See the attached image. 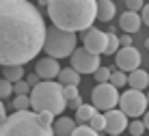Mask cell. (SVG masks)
Returning <instances> with one entry per match:
<instances>
[{
  "mask_svg": "<svg viewBox=\"0 0 149 136\" xmlns=\"http://www.w3.org/2000/svg\"><path fill=\"white\" fill-rule=\"evenodd\" d=\"M2 20V43L0 63L4 65H26L43 50L48 26L39 9L28 0H0Z\"/></svg>",
  "mask_w": 149,
  "mask_h": 136,
  "instance_id": "obj_1",
  "label": "cell"
},
{
  "mask_svg": "<svg viewBox=\"0 0 149 136\" xmlns=\"http://www.w3.org/2000/svg\"><path fill=\"white\" fill-rule=\"evenodd\" d=\"M48 17L56 28L86 33L97 20V0H50Z\"/></svg>",
  "mask_w": 149,
  "mask_h": 136,
  "instance_id": "obj_2",
  "label": "cell"
},
{
  "mask_svg": "<svg viewBox=\"0 0 149 136\" xmlns=\"http://www.w3.org/2000/svg\"><path fill=\"white\" fill-rule=\"evenodd\" d=\"M0 136H56L54 128L41 119L35 110L13 112L0 128Z\"/></svg>",
  "mask_w": 149,
  "mask_h": 136,
  "instance_id": "obj_3",
  "label": "cell"
},
{
  "mask_svg": "<svg viewBox=\"0 0 149 136\" xmlns=\"http://www.w3.org/2000/svg\"><path fill=\"white\" fill-rule=\"evenodd\" d=\"M30 104L37 114L52 112L54 117L63 114L65 108H69L67 97H65V86L54 80H41V84H37L30 93Z\"/></svg>",
  "mask_w": 149,
  "mask_h": 136,
  "instance_id": "obj_4",
  "label": "cell"
},
{
  "mask_svg": "<svg viewBox=\"0 0 149 136\" xmlns=\"http://www.w3.org/2000/svg\"><path fill=\"white\" fill-rule=\"evenodd\" d=\"M76 43H78V37L76 33H69V30H63V28H56L52 24L48 28V37H45V45H43V52L52 59L61 61V59H67L71 56L76 50Z\"/></svg>",
  "mask_w": 149,
  "mask_h": 136,
  "instance_id": "obj_5",
  "label": "cell"
},
{
  "mask_svg": "<svg viewBox=\"0 0 149 136\" xmlns=\"http://www.w3.org/2000/svg\"><path fill=\"white\" fill-rule=\"evenodd\" d=\"M91 99H93V106L97 110H115V106H119V89L110 82H104V84H95L93 91H91Z\"/></svg>",
  "mask_w": 149,
  "mask_h": 136,
  "instance_id": "obj_6",
  "label": "cell"
},
{
  "mask_svg": "<svg viewBox=\"0 0 149 136\" xmlns=\"http://www.w3.org/2000/svg\"><path fill=\"white\" fill-rule=\"evenodd\" d=\"M147 104L149 99L143 91H136V89H127V91L121 93L119 99V110H123L127 117H145L147 112Z\"/></svg>",
  "mask_w": 149,
  "mask_h": 136,
  "instance_id": "obj_7",
  "label": "cell"
},
{
  "mask_svg": "<svg viewBox=\"0 0 149 136\" xmlns=\"http://www.w3.org/2000/svg\"><path fill=\"white\" fill-rule=\"evenodd\" d=\"M71 67H74L78 74H95L102 67L100 54H93L86 48H78L71 54Z\"/></svg>",
  "mask_w": 149,
  "mask_h": 136,
  "instance_id": "obj_8",
  "label": "cell"
},
{
  "mask_svg": "<svg viewBox=\"0 0 149 136\" xmlns=\"http://www.w3.org/2000/svg\"><path fill=\"white\" fill-rule=\"evenodd\" d=\"M115 65L119 67L121 71H125V74H132V71H136L138 65H141V52H138L134 45L121 48L115 54Z\"/></svg>",
  "mask_w": 149,
  "mask_h": 136,
  "instance_id": "obj_9",
  "label": "cell"
},
{
  "mask_svg": "<svg viewBox=\"0 0 149 136\" xmlns=\"http://www.w3.org/2000/svg\"><path fill=\"white\" fill-rule=\"evenodd\" d=\"M82 48H86L93 54H106V48H108V35L100 28H89L82 37Z\"/></svg>",
  "mask_w": 149,
  "mask_h": 136,
  "instance_id": "obj_10",
  "label": "cell"
},
{
  "mask_svg": "<svg viewBox=\"0 0 149 136\" xmlns=\"http://www.w3.org/2000/svg\"><path fill=\"white\" fill-rule=\"evenodd\" d=\"M106 117V132H108V136H119L121 132H125L127 128H130V121H127V114L123 110H108L104 112Z\"/></svg>",
  "mask_w": 149,
  "mask_h": 136,
  "instance_id": "obj_11",
  "label": "cell"
},
{
  "mask_svg": "<svg viewBox=\"0 0 149 136\" xmlns=\"http://www.w3.org/2000/svg\"><path fill=\"white\" fill-rule=\"evenodd\" d=\"M61 69H63V67H61L58 61L52 59V56H43V59H39L37 65H35V74H37L41 80H54V78H58Z\"/></svg>",
  "mask_w": 149,
  "mask_h": 136,
  "instance_id": "obj_12",
  "label": "cell"
},
{
  "mask_svg": "<svg viewBox=\"0 0 149 136\" xmlns=\"http://www.w3.org/2000/svg\"><path fill=\"white\" fill-rule=\"evenodd\" d=\"M141 26H143V17H141L138 13L127 11V9H125V11L119 15V28H121L125 35L138 33V30H141Z\"/></svg>",
  "mask_w": 149,
  "mask_h": 136,
  "instance_id": "obj_13",
  "label": "cell"
},
{
  "mask_svg": "<svg viewBox=\"0 0 149 136\" xmlns=\"http://www.w3.org/2000/svg\"><path fill=\"white\" fill-rule=\"evenodd\" d=\"M54 134L56 136H71L74 134V130L78 128V121H76L74 117H58L54 121Z\"/></svg>",
  "mask_w": 149,
  "mask_h": 136,
  "instance_id": "obj_14",
  "label": "cell"
},
{
  "mask_svg": "<svg viewBox=\"0 0 149 136\" xmlns=\"http://www.w3.org/2000/svg\"><path fill=\"white\" fill-rule=\"evenodd\" d=\"M115 15H117V7L112 0H97V20L100 22L108 24Z\"/></svg>",
  "mask_w": 149,
  "mask_h": 136,
  "instance_id": "obj_15",
  "label": "cell"
},
{
  "mask_svg": "<svg viewBox=\"0 0 149 136\" xmlns=\"http://www.w3.org/2000/svg\"><path fill=\"white\" fill-rule=\"evenodd\" d=\"M80 76L82 74H78L74 67H63L61 74H58V82L63 86H78L80 84Z\"/></svg>",
  "mask_w": 149,
  "mask_h": 136,
  "instance_id": "obj_16",
  "label": "cell"
},
{
  "mask_svg": "<svg viewBox=\"0 0 149 136\" xmlns=\"http://www.w3.org/2000/svg\"><path fill=\"white\" fill-rule=\"evenodd\" d=\"M95 114H97V108L93 106V104H82L78 110H76L74 119L78 121V125H89V121L95 117Z\"/></svg>",
  "mask_w": 149,
  "mask_h": 136,
  "instance_id": "obj_17",
  "label": "cell"
},
{
  "mask_svg": "<svg viewBox=\"0 0 149 136\" xmlns=\"http://www.w3.org/2000/svg\"><path fill=\"white\" fill-rule=\"evenodd\" d=\"M149 86V71L136 69L130 74V89H136V91H145Z\"/></svg>",
  "mask_w": 149,
  "mask_h": 136,
  "instance_id": "obj_18",
  "label": "cell"
},
{
  "mask_svg": "<svg viewBox=\"0 0 149 136\" xmlns=\"http://www.w3.org/2000/svg\"><path fill=\"white\" fill-rule=\"evenodd\" d=\"M2 78L13 82V84L24 80V65H4L2 67Z\"/></svg>",
  "mask_w": 149,
  "mask_h": 136,
  "instance_id": "obj_19",
  "label": "cell"
},
{
  "mask_svg": "<svg viewBox=\"0 0 149 136\" xmlns=\"http://www.w3.org/2000/svg\"><path fill=\"white\" fill-rule=\"evenodd\" d=\"M13 110L15 112H22V110H33V104H30V95H15L11 102Z\"/></svg>",
  "mask_w": 149,
  "mask_h": 136,
  "instance_id": "obj_20",
  "label": "cell"
},
{
  "mask_svg": "<svg viewBox=\"0 0 149 136\" xmlns=\"http://www.w3.org/2000/svg\"><path fill=\"white\" fill-rule=\"evenodd\" d=\"M110 84H115L117 89H121V86L130 84V74H125V71H121V69L112 71V78H110Z\"/></svg>",
  "mask_w": 149,
  "mask_h": 136,
  "instance_id": "obj_21",
  "label": "cell"
},
{
  "mask_svg": "<svg viewBox=\"0 0 149 136\" xmlns=\"http://www.w3.org/2000/svg\"><path fill=\"white\" fill-rule=\"evenodd\" d=\"M145 121L143 119H134V121H130V128H127V132H130V136H143L145 134Z\"/></svg>",
  "mask_w": 149,
  "mask_h": 136,
  "instance_id": "obj_22",
  "label": "cell"
},
{
  "mask_svg": "<svg viewBox=\"0 0 149 136\" xmlns=\"http://www.w3.org/2000/svg\"><path fill=\"white\" fill-rule=\"evenodd\" d=\"M121 50V41L115 33H108V48H106V54H117Z\"/></svg>",
  "mask_w": 149,
  "mask_h": 136,
  "instance_id": "obj_23",
  "label": "cell"
},
{
  "mask_svg": "<svg viewBox=\"0 0 149 136\" xmlns=\"http://www.w3.org/2000/svg\"><path fill=\"white\" fill-rule=\"evenodd\" d=\"M93 76H95L97 84H104V82H110V78H112V71L108 69V67H100V69H97Z\"/></svg>",
  "mask_w": 149,
  "mask_h": 136,
  "instance_id": "obj_24",
  "label": "cell"
},
{
  "mask_svg": "<svg viewBox=\"0 0 149 136\" xmlns=\"http://www.w3.org/2000/svg\"><path fill=\"white\" fill-rule=\"evenodd\" d=\"M11 95H15L13 82H9V80H4V78H2V82H0V97H2V102H4V99H9Z\"/></svg>",
  "mask_w": 149,
  "mask_h": 136,
  "instance_id": "obj_25",
  "label": "cell"
},
{
  "mask_svg": "<svg viewBox=\"0 0 149 136\" xmlns=\"http://www.w3.org/2000/svg\"><path fill=\"white\" fill-rule=\"evenodd\" d=\"M89 125L95 130V132H106V117L104 114H95V117L89 121Z\"/></svg>",
  "mask_w": 149,
  "mask_h": 136,
  "instance_id": "obj_26",
  "label": "cell"
},
{
  "mask_svg": "<svg viewBox=\"0 0 149 136\" xmlns=\"http://www.w3.org/2000/svg\"><path fill=\"white\" fill-rule=\"evenodd\" d=\"M13 91H15V95H30V93H33V86H30L26 80H19V82L13 84Z\"/></svg>",
  "mask_w": 149,
  "mask_h": 136,
  "instance_id": "obj_27",
  "label": "cell"
},
{
  "mask_svg": "<svg viewBox=\"0 0 149 136\" xmlns=\"http://www.w3.org/2000/svg\"><path fill=\"white\" fill-rule=\"evenodd\" d=\"M71 136H100V132H95L91 125H78Z\"/></svg>",
  "mask_w": 149,
  "mask_h": 136,
  "instance_id": "obj_28",
  "label": "cell"
},
{
  "mask_svg": "<svg viewBox=\"0 0 149 136\" xmlns=\"http://www.w3.org/2000/svg\"><path fill=\"white\" fill-rule=\"evenodd\" d=\"M125 9H127V11L138 13V11L145 9V2H143V0H125Z\"/></svg>",
  "mask_w": 149,
  "mask_h": 136,
  "instance_id": "obj_29",
  "label": "cell"
},
{
  "mask_svg": "<svg viewBox=\"0 0 149 136\" xmlns=\"http://www.w3.org/2000/svg\"><path fill=\"white\" fill-rule=\"evenodd\" d=\"M65 97H67V104H69V102H76V99H80L78 86H65Z\"/></svg>",
  "mask_w": 149,
  "mask_h": 136,
  "instance_id": "obj_30",
  "label": "cell"
},
{
  "mask_svg": "<svg viewBox=\"0 0 149 136\" xmlns=\"http://www.w3.org/2000/svg\"><path fill=\"white\" fill-rule=\"evenodd\" d=\"M39 80H41V78H39L37 74H28V76H26V82H28V84H30V86H33V89H35V86H37V84H41V82H39Z\"/></svg>",
  "mask_w": 149,
  "mask_h": 136,
  "instance_id": "obj_31",
  "label": "cell"
},
{
  "mask_svg": "<svg viewBox=\"0 0 149 136\" xmlns=\"http://www.w3.org/2000/svg\"><path fill=\"white\" fill-rule=\"evenodd\" d=\"M119 41H121V48H130V45H132V37H130V35H121Z\"/></svg>",
  "mask_w": 149,
  "mask_h": 136,
  "instance_id": "obj_32",
  "label": "cell"
},
{
  "mask_svg": "<svg viewBox=\"0 0 149 136\" xmlns=\"http://www.w3.org/2000/svg\"><path fill=\"white\" fill-rule=\"evenodd\" d=\"M141 13H143V15H141V17H143V24L149 26V4H145V9H143Z\"/></svg>",
  "mask_w": 149,
  "mask_h": 136,
  "instance_id": "obj_33",
  "label": "cell"
},
{
  "mask_svg": "<svg viewBox=\"0 0 149 136\" xmlns=\"http://www.w3.org/2000/svg\"><path fill=\"white\" fill-rule=\"evenodd\" d=\"M9 117H11V114H7V108H4V104H2V106H0V119H2V123L7 121Z\"/></svg>",
  "mask_w": 149,
  "mask_h": 136,
  "instance_id": "obj_34",
  "label": "cell"
},
{
  "mask_svg": "<svg viewBox=\"0 0 149 136\" xmlns=\"http://www.w3.org/2000/svg\"><path fill=\"white\" fill-rule=\"evenodd\" d=\"M143 121H145V128L149 130V110L145 112V117H143Z\"/></svg>",
  "mask_w": 149,
  "mask_h": 136,
  "instance_id": "obj_35",
  "label": "cell"
},
{
  "mask_svg": "<svg viewBox=\"0 0 149 136\" xmlns=\"http://www.w3.org/2000/svg\"><path fill=\"white\" fill-rule=\"evenodd\" d=\"M145 48L149 50V37H147V41H145Z\"/></svg>",
  "mask_w": 149,
  "mask_h": 136,
  "instance_id": "obj_36",
  "label": "cell"
},
{
  "mask_svg": "<svg viewBox=\"0 0 149 136\" xmlns=\"http://www.w3.org/2000/svg\"><path fill=\"white\" fill-rule=\"evenodd\" d=\"M147 99H149V93H147Z\"/></svg>",
  "mask_w": 149,
  "mask_h": 136,
  "instance_id": "obj_37",
  "label": "cell"
},
{
  "mask_svg": "<svg viewBox=\"0 0 149 136\" xmlns=\"http://www.w3.org/2000/svg\"><path fill=\"white\" fill-rule=\"evenodd\" d=\"M112 2H115V0H112Z\"/></svg>",
  "mask_w": 149,
  "mask_h": 136,
  "instance_id": "obj_38",
  "label": "cell"
}]
</instances>
